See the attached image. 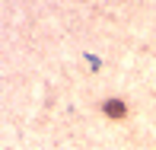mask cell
Returning a JSON list of instances; mask_svg holds the SVG:
<instances>
[{
  "instance_id": "1",
  "label": "cell",
  "mask_w": 156,
  "mask_h": 150,
  "mask_svg": "<svg viewBox=\"0 0 156 150\" xmlns=\"http://www.w3.org/2000/svg\"><path fill=\"white\" fill-rule=\"evenodd\" d=\"M124 102H118V99H108L105 102V115H112V118H124Z\"/></svg>"
}]
</instances>
